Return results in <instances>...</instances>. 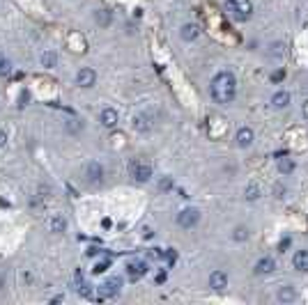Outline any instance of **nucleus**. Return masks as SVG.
<instances>
[{
	"label": "nucleus",
	"mask_w": 308,
	"mask_h": 305,
	"mask_svg": "<svg viewBox=\"0 0 308 305\" xmlns=\"http://www.w3.org/2000/svg\"><path fill=\"white\" fill-rule=\"evenodd\" d=\"M292 170H294L292 158H281V161H278V172H281V174H290Z\"/></svg>",
	"instance_id": "4be33fe9"
},
{
	"label": "nucleus",
	"mask_w": 308,
	"mask_h": 305,
	"mask_svg": "<svg viewBox=\"0 0 308 305\" xmlns=\"http://www.w3.org/2000/svg\"><path fill=\"white\" fill-rule=\"evenodd\" d=\"M198 220H200V211L195 209V207H189V209H182L177 214V225L182 227V229H191V227L198 225Z\"/></svg>",
	"instance_id": "20e7f679"
},
{
	"label": "nucleus",
	"mask_w": 308,
	"mask_h": 305,
	"mask_svg": "<svg viewBox=\"0 0 308 305\" xmlns=\"http://www.w3.org/2000/svg\"><path fill=\"white\" fill-rule=\"evenodd\" d=\"M276 298H278L281 303H292V301L297 298V289L290 287V285H288V287H281L276 291Z\"/></svg>",
	"instance_id": "f3484780"
},
{
	"label": "nucleus",
	"mask_w": 308,
	"mask_h": 305,
	"mask_svg": "<svg viewBox=\"0 0 308 305\" xmlns=\"http://www.w3.org/2000/svg\"><path fill=\"white\" fill-rule=\"evenodd\" d=\"M283 76H285V74H283V71H276V74H274V76H272V80H281Z\"/></svg>",
	"instance_id": "2f4dec72"
},
{
	"label": "nucleus",
	"mask_w": 308,
	"mask_h": 305,
	"mask_svg": "<svg viewBox=\"0 0 308 305\" xmlns=\"http://www.w3.org/2000/svg\"><path fill=\"white\" fill-rule=\"evenodd\" d=\"M46 225H49V232H53V234H62V232L67 229V220H65L60 214H55V216H51L49 220H46Z\"/></svg>",
	"instance_id": "9d476101"
},
{
	"label": "nucleus",
	"mask_w": 308,
	"mask_h": 305,
	"mask_svg": "<svg viewBox=\"0 0 308 305\" xmlns=\"http://www.w3.org/2000/svg\"><path fill=\"white\" fill-rule=\"evenodd\" d=\"M210 287L214 289V291H223V289L228 287V273H223V271H211Z\"/></svg>",
	"instance_id": "6e6552de"
},
{
	"label": "nucleus",
	"mask_w": 308,
	"mask_h": 305,
	"mask_svg": "<svg viewBox=\"0 0 308 305\" xmlns=\"http://www.w3.org/2000/svg\"><path fill=\"white\" fill-rule=\"evenodd\" d=\"M9 71H12V64H9V60L0 53V76H7Z\"/></svg>",
	"instance_id": "b1692460"
},
{
	"label": "nucleus",
	"mask_w": 308,
	"mask_h": 305,
	"mask_svg": "<svg viewBox=\"0 0 308 305\" xmlns=\"http://www.w3.org/2000/svg\"><path fill=\"white\" fill-rule=\"evenodd\" d=\"M211 99L221 106H228L235 101V94H237V78L232 71H219L214 78H211L210 85Z\"/></svg>",
	"instance_id": "f257e3e1"
},
{
	"label": "nucleus",
	"mask_w": 308,
	"mask_h": 305,
	"mask_svg": "<svg viewBox=\"0 0 308 305\" xmlns=\"http://www.w3.org/2000/svg\"><path fill=\"white\" fill-rule=\"evenodd\" d=\"M147 271L150 269H147V264H145L143 259H131L129 264H127V273H129V278L131 280H141Z\"/></svg>",
	"instance_id": "423d86ee"
},
{
	"label": "nucleus",
	"mask_w": 308,
	"mask_h": 305,
	"mask_svg": "<svg viewBox=\"0 0 308 305\" xmlns=\"http://www.w3.org/2000/svg\"><path fill=\"white\" fill-rule=\"evenodd\" d=\"M97 83V74H95V69H90V67H83V69L76 74V85L81 87H92Z\"/></svg>",
	"instance_id": "0eeeda50"
},
{
	"label": "nucleus",
	"mask_w": 308,
	"mask_h": 305,
	"mask_svg": "<svg viewBox=\"0 0 308 305\" xmlns=\"http://www.w3.org/2000/svg\"><path fill=\"white\" fill-rule=\"evenodd\" d=\"M99 122H101V126H106V129L117 126V110H113V108H104L101 115H99Z\"/></svg>",
	"instance_id": "9b49d317"
},
{
	"label": "nucleus",
	"mask_w": 308,
	"mask_h": 305,
	"mask_svg": "<svg viewBox=\"0 0 308 305\" xmlns=\"http://www.w3.org/2000/svg\"><path fill=\"white\" fill-rule=\"evenodd\" d=\"M62 301H65V296H62V294H60V296H55V298H53L51 303H62Z\"/></svg>",
	"instance_id": "72a5a7b5"
},
{
	"label": "nucleus",
	"mask_w": 308,
	"mask_h": 305,
	"mask_svg": "<svg viewBox=\"0 0 308 305\" xmlns=\"http://www.w3.org/2000/svg\"><path fill=\"white\" fill-rule=\"evenodd\" d=\"M5 145H7V133H5V131L0 129V149L5 147Z\"/></svg>",
	"instance_id": "7c9ffc66"
},
{
	"label": "nucleus",
	"mask_w": 308,
	"mask_h": 305,
	"mask_svg": "<svg viewBox=\"0 0 308 305\" xmlns=\"http://www.w3.org/2000/svg\"><path fill=\"white\" fill-rule=\"evenodd\" d=\"M108 266H111V261H108V259H101V261H97V264H95L92 273H95V275H99V273H106V269H108Z\"/></svg>",
	"instance_id": "393cba45"
},
{
	"label": "nucleus",
	"mask_w": 308,
	"mask_h": 305,
	"mask_svg": "<svg viewBox=\"0 0 308 305\" xmlns=\"http://www.w3.org/2000/svg\"><path fill=\"white\" fill-rule=\"evenodd\" d=\"M67 129H69V131H81L83 126H81L79 120H69V122H67Z\"/></svg>",
	"instance_id": "c756f323"
},
{
	"label": "nucleus",
	"mask_w": 308,
	"mask_h": 305,
	"mask_svg": "<svg viewBox=\"0 0 308 305\" xmlns=\"http://www.w3.org/2000/svg\"><path fill=\"white\" fill-rule=\"evenodd\" d=\"M85 177H88L90 183H99L101 179H104V166L97 163V161H92V163L88 166V170H85Z\"/></svg>",
	"instance_id": "1a4fd4ad"
},
{
	"label": "nucleus",
	"mask_w": 308,
	"mask_h": 305,
	"mask_svg": "<svg viewBox=\"0 0 308 305\" xmlns=\"http://www.w3.org/2000/svg\"><path fill=\"white\" fill-rule=\"evenodd\" d=\"M28 101H30V94H28L26 90H23V92H21V94H18V106H21V108H23V106H28Z\"/></svg>",
	"instance_id": "cd10ccee"
},
{
	"label": "nucleus",
	"mask_w": 308,
	"mask_h": 305,
	"mask_svg": "<svg viewBox=\"0 0 308 305\" xmlns=\"http://www.w3.org/2000/svg\"><path fill=\"white\" fill-rule=\"evenodd\" d=\"M292 266L301 273H306L308 271V250H297L294 257H292Z\"/></svg>",
	"instance_id": "ddd939ff"
},
{
	"label": "nucleus",
	"mask_w": 308,
	"mask_h": 305,
	"mask_svg": "<svg viewBox=\"0 0 308 305\" xmlns=\"http://www.w3.org/2000/svg\"><path fill=\"white\" fill-rule=\"evenodd\" d=\"M198 35H200V28L195 26V23H186V26H182V30H179V37H182L184 42H194V39H198Z\"/></svg>",
	"instance_id": "2eb2a0df"
},
{
	"label": "nucleus",
	"mask_w": 308,
	"mask_h": 305,
	"mask_svg": "<svg viewBox=\"0 0 308 305\" xmlns=\"http://www.w3.org/2000/svg\"><path fill=\"white\" fill-rule=\"evenodd\" d=\"M39 62H42V67H46V69H53V67L58 64V55L53 51H44L39 55Z\"/></svg>",
	"instance_id": "aec40b11"
},
{
	"label": "nucleus",
	"mask_w": 308,
	"mask_h": 305,
	"mask_svg": "<svg viewBox=\"0 0 308 305\" xmlns=\"http://www.w3.org/2000/svg\"><path fill=\"white\" fill-rule=\"evenodd\" d=\"M120 289H122V278H111L106 280L104 285L99 287V296L97 298H113L120 294Z\"/></svg>",
	"instance_id": "39448f33"
},
{
	"label": "nucleus",
	"mask_w": 308,
	"mask_h": 305,
	"mask_svg": "<svg viewBox=\"0 0 308 305\" xmlns=\"http://www.w3.org/2000/svg\"><path fill=\"white\" fill-rule=\"evenodd\" d=\"M272 106L274 108H288V106H290V92H285V90L276 92V94L272 96Z\"/></svg>",
	"instance_id": "6ab92c4d"
},
{
	"label": "nucleus",
	"mask_w": 308,
	"mask_h": 305,
	"mask_svg": "<svg viewBox=\"0 0 308 305\" xmlns=\"http://www.w3.org/2000/svg\"><path fill=\"white\" fill-rule=\"evenodd\" d=\"M276 269V261L272 257H262V259H258L256 264V275H267V273H272Z\"/></svg>",
	"instance_id": "4468645a"
},
{
	"label": "nucleus",
	"mask_w": 308,
	"mask_h": 305,
	"mask_svg": "<svg viewBox=\"0 0 308 305\" xmlns=\"http://www.w3.org/2000/svg\"><path fill=\"white\" fill-rule=\"evenodd\" d=\"M226 9L230 12V16L237 21H246L253 14V2L251 0H226Z\"/></svg>",
	"instance_id": "f03ea898"
},
{
	"label": "nucleus",
	"mask_w": 308,
	"mask_h": 305,
	"mask_svg": "<svg viewBox=\"0 0 308 305\" xmlns=\"http://www.w3.org/2000/svg\"><path fill=\"white\" fill-rule=\"evenodd\" d=\"M131 126H133L136 133H150L152 122L145 117V115H136V117H133V122H131Z\"/></svg>",
	"instance_id": "dca6fc26"
},
{
	"label": "nucleus",
	"mask_w": 308,
	"mask_h": 305,
	"mask_svg": "<svg viewBox=\"0 0 308 305\" xmlns=\"http://www.w3.org/2000/svg\"><path fill=\"white\" fill-rule=\"evenodd\" d=\"M143 232H145V234H143V236H145V239H152V229H150V227H145Z\"/></svg>",
	"instance_id": "473e14b6"
},
{
	"label": "nucleus",
	"mask_w": 308,
	"mask_h": 305,
	"mask_svg": "<svg viewBox=\"0 0 308 305\" xmlns=\"http://www.w3.org/2000/svg\"><path fill=\"white\" fill-rule=\"evenodd\" d=\"M267 55L274 58V60H281L283 55H285V44L283 42H272L267 46Z\"/></svg>",
	"instance_id": "a211bd4d"
},
{
	"label": "nucleus",
	"mask_w": 308,
	"mask_h": 305,
	"mask_svg": "<svg viewBox=\"0 0 308 305\" xmlns=\"http://www.w3.org/2000/svg\"><path fill=\"white\" fill-rule=\"evenodd\" d=\"M244 195H246V200H258V198H260V188H258L256 183H248Z\"/></svg>",
	"instance_id": "5701e85b"
},
{
	"label": "nucleus",
	"mask_w": 308,
	"mask_h": 305,
	"mask_svg": "<svg viewBox=\"0 0 308 305\" xmlns=\"http://www.w3.org/2000/svg\"><path fill=\"white\" fill-rule=\"evenodd\" d=\"M253 138H256V133H253V129H248V126H242V129L237 131L239 147H251V145H253Z\"/></svg>",
	"instance_id": "f8f14e48"
},
{
	"label": "nucleus",
	"mask_w": 308,
	"mask_h": 305,
	"mask_svg": "<svg viewBox=\"0 0 308 305\" xmlns=\"http://www.w3.org/2000/svg\"><path fill=\"white\" fill-rule=\"evenodd\" d=\"M163 257H166L168 264H175V261H177V253H175V250H168V253H163Z\"/></svg>",
	"instance_id": "c85d7f7f"
},
{
	"label": "nucleus",
	"mask_w": 308,
	"mask_h": 305,
	"mask_svg": "<svg viewBox=\"0 0 308 305\" xmlns=\"http://www.w3.org/2000/svg\"><path fill=\"white\" fill-rule=\"evenodd\" d=\"M246 236H248L246 227H237V229H235V234H232V239H235V241H246Z\"/></svg>",
	"instance_id": "a878e982"
},
{
	"label": "nucleus",
	"mask_w": 308,
	"mask_h": 305,
	"mask_svg": "<svg viewBox=\"0 0 308 305\" xmlns=\"http://www.w3.org/2000/svg\"><path fill=\"white\" fill-rule=\"evenodd\" d=\"M95 21H97L99 26H111V12L108 9H97V14H95Z\"/></svg>",
	"instance_id": "412c9836"
},
{
	"label": "nucleus",
	"mask_w": 308,
	"mask_h": 305,
	"mask_svg": "<svg viewBox=\"0 0 308 305\" xmlns=\"http://www.w3.org/2000/svg\"><path fill=\"white\" fill-rule=\"evenodd\" d=\"M129 174H131V179L145 183V182H150L152 179V166L150 163H145V161H138V158H136V161L129 163Z\"/></svg>",
	"instance_id": "7ed1b4c3"
},
{
	"label": "nucleus",
	"mask_w": 308,
	"mask_h": 305,
	"mask_svg": "<svg viewBox=\"0 0 308 305\" xmlns=\"http://www.w3.org/2000/svg\"><path fill=\"white\" fill-rule=\"evenodd\" d=\"M173 186H175V183H173L170 177H161V182H159V188H161V191H173Z\"/></svg>",
	"instance_id": "bb28decb"
}]
</instances>
